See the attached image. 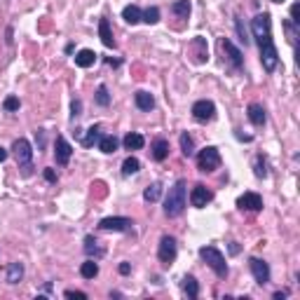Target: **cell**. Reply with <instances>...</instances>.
I'll use <instances>...</instances> for the list:
<instances>
[{
  "label": "cell",
  "instance_id": "cell-20",
  "mask_svg": "<svg viewBox=\"0 0 300 300\" xmlns=\"http://www.w3.org/2000/svg\"><path fill=\"white\" fill-rule=\"evenodd\" d=\"M122 143H125V148H127V150H141L143 146H146V139H143L141 134H134V131H131V134H127V136H125V141H122Z\"/></svg>",
  "mask_w": 300,
  "mask_h": 300
},
{
  "label": "cell",
  "instance_id": "cell-5",
  "mask_svg": "<svg viewBox=\"0 0 300 300\" xmlns=\"http://www.w3.org/2000/svg\"><path fill=\"white\" fill-rule=\"evenodd\" d=\"M12 150H14L17 164L26 167V174H28V169H31V160H33V148H31V143H28L26 139H17L14 143H12Z\"/></svg>",
  "mask_w": 300,
  "mask_h": 300
},
{
  "label": "cell",
  "instance_id": "cell-11",
  "mask_svg": "<svg viewBox=\"0 0 300 300\" xmlns=\"http://www.w3.org/2000/svg\"><path fill=\"white\" fill-rule=\"evenodd\" d=\"M211 200H214V193H211L206 185H202V183H197V185L193 188V193H190V204H193V206H197V209L206 206Z\"/></svg>",
  "mask_w": 300,
  "mask_h": 300
},
{
  "label": "cell",
  "instance_id": "cell-17",
  "mask_svg": "<svg viewBox=\"0 0 300 300\" xmlns=\"http://www.w3.org/2000/svg\"><path fill=\"white\" fill-rule=\"evenodd\" d=\"M94 61H97V54L92 50H80L75 54V66H80V68H89V66H94Z\"/></svg>",
  "mask_w": 300,
  "mask_h": 300
},
{
  "label": "cell",
  "instance_id": "cell-6",
  "mask_svg": "<svg viewBox=\"0 0 300 300\" xmlns=\"http://www.w3.org/2000/svg\"><path fill=\"white\" fill-rule=\"evenodd\" d=\"M131 225H134L131 218H125V216H108V218H103V221L99 223V227L106 230V232H127Z\"/></svg>",
  "mask_w": 300,
  "mask_h": 300
},
{
  "label": "cell",
  "instance_id": "cell-10",
  "mask_svg": "<svg viewBox=\"0 0 300 300\" xmlns=\"http://www.w3.org/2000/svg\"><path fill=\"white\" fill-rule=\"evenodd\" d=\"M193 118L197 120V122H209V120L216 118V106L211 103V101H197L193 106Z\"/></svg>",
  "mask_w": 300,
  "mask_h": 300
},
{
  "label": "cell",
  "instance_id": "cell-41",
  "mask_svg": "<svg viewBox=\"0 0 300 300\" xmlns=\"http://www.w3.org/2000/svg\"><path fill=\"white\" fill-rule=\"evenodd\" d=\"M286 298V293H284V291H277V293H275V300H284Z\"/></svg>",
  "mask_w": 300,
  "mask_h": 300
},
{
  "label": "cell",
  "instance_id": "cell-32",
  "mask_svg": "<svg viewBox=\"0 0 300 300\" xmlns=\"http://www.w3.org/2000/svg\"><path fill=\"white\" fill-rule=\"evenodd\" d=\"M141 22L157 24V22H160V10H157V7H148L146 12H141Z\"/></svg>",
  "mask_w": 300,
  "mask_h": 300
},
{
  "label": "cell",
  "instance_id": "cell-1",
  "mask_svg": "<svg viewBox=\"0 0 300 300\" xmlns=\"http://www.w3.org/2000/svg\"><path fill=\"white\" fill-rule=\"evenodd\" d=\"M183 209H185V181H178L164 200V214L169 218H176L183 214Z\"/></svg>",
  "mask_w": 300,
  "mask_h": 300
},
{
  "label": "cell",
  "instance_id": "cell-22",
  "mask_svg": "<svg viewBox=\"0 0 300 300\" xmlns=\"http://www.w3.org/2000/svg\"><path fill=\"white\" fill-rule=\"evenodd\" d=\"M118 139H115V136H101V139H99V150H101V152H106V155H110V152H115V150H118Z\"/></svg>",
  "mask_w": 300,
  "mask_h": 300
},
{
  "label": "cell",
  "instance_id": "cell-23",
  "mask_svg": "<svg viewBox=\"0 0 300 300\" xmlns=\"http://www.w3.org/2000/svg\"><path fill=\"white\" fill-rule=\"evenodd\" d=\"M193 50H200V52L195 54V61H206L209 59V50H206V43H204V38H195L193 40Z\"/></svg>",
  "mask_w": 300,
  "mask_h": 300
},
{
  "label": "cell",
  "instance_id": "cell-8",
  "mask_svg": "<svg viewBox=\"0 0 300 300\" xmlns=\"http://www.w3.org/2000/svg\"><path fill=\"white\" fill-rule=\"evenodd\" d=\"M71 155H73L71 143H68L64 136H56V141H54V157H56V164L66 167V164L71 162Z\"/></svg>",
  "mask_w": 300,
  "mask_h": 300
},
{
  "label": "cell",
  "instance_id": "cell-28",
  "mask_svg": "<svg viewBox=\"0 0 300 300\" xmlns=\"http://www.w3.org/2000/svg\"><path fill=\"white\" fill-rule=\"evenodd\" d=\"M80 275H82L85 279H94L99 275V265L94 263V260H87V263L80 265Z\"/></svg>",
  "mask_w": 300,
  "mask_h": 300
},
{
  "label": "cell",
  "instance_id": "cell-29",
  "mask_svg": "<svg viewBox=\"0 0 300 300\" xmlns=\"http://www.w3.org/2000/svg\"><path fill=\"white\" fill-rule=\"evenodd\" d=\"M160 195H162V185L160 183H152L150 188H146L143 200H146V202H157V200H160Z\"/></svg>",
  "mask_w": 300,
  "mask_h": 300
},
{
  "label": "cell",
  "instance_id": "cell-36",
  "mask_svg": "<svg viewBox=\"0 0 300 300\" xmlns=\"http://www.w3.org/2000/svg\"><path fill=\"white\" fill-rule=\"evenodd\" d=\"M64 296L71 300H85L87 298V293H82V291H66Z\"/></svg>",
  "mask_w": 300,
  "mask_h": 300
},
{
  "label": "cell",
  "instance_id": "cell-25",
  "mask_svg": "<svg viewBox=\"0 0 300 300\" xmlns=\"http://www.w3.org/2000/svg\"><path fill=\"white\" fill-rule=\"evenodd\" d=\"M181 150H183V155H185V157H193L195 155V141H193V136H190V134H188V131H183L181 134Z\"/></svg>",
  "mask_w": 300,
  "mask_h": 300
},
{
  "label": "cell",
  "instance_id": "cell-9",
  "mask_svg": "<svg viewBox=\"0 0 300 300\" xmlns=\"http://www.w3.org/2000/svg\"><path fill=\"white\" fill-rule=\"evenodd\" d=\"M249 268H251V275H253V279H256L260 286H265L270 281V268L265 260H260V258H251L249 260Z\"/></svg>",
  "mask_w": 300,
  "mask_h": 300
},
{
  "label": "cell",
  "instance_id": "cell-12",
  "mask_svg": "<svg viewBox=\"0 0 300 300\" xmlns=\"http://www.w3.org/2000/svg\"><path fill=\"white\" fill-rule=\"evenodd\" d=\"M237 206L242 211H260L263 209V197L258 193H244L237 200Z\"/></svg>",
  "mask_w": 300,
  "mask_h": 300
},
{
  "label": "cell",
  "instance_id": "cell-19",
  "mask_svg": "<svg viewBox=\"0 0 300 300\" xmlns=\"http://www.w3.org/2000/svg\"><path fill=\"white\" fill-rule=\"evenodd\" d=\"M183 291L188 293V298H197L200 296V284H197V279L193 275H188V277H183Z\"/></svg>",
  "mask_w": 300,
  "mask_h": 300
},
{
  "label": "cell",
  "instance_id": "cell-42",
  "mask_svg": "<svg viewBox=\"0 0 300 300\" xmlns=\"http://www.w3.org/2000/svg\"><path fill=\"white\" fill-rule=\"evenodd\" d=\"M230 253H239V247H237V242H232V244H230Z\"/></svg>",
  "mask_w": 300,
  "mask_h": 300
},
{
  "label": "cell",
  "instance_id": "cell-27",
  "mask_svg": "<svg viewBox=\"0 0 300 300\" xmlns=\"http://www.w3.org/2000/svg\"><path fill=\"white\" fill-rule=\"evenodd\" d=\"M22 277H24V265L22 263H12L10 268H7V281H10V284H17Z\"/></svg>",
  "mask_w": 300,
  "mask_h": 300
},
{
  "label": "cell",
  "instance_id": "cell-34",
  "mask_svg": "<svg viewBox=\"0 0 300 300\" xmlns=\"http://www.w3.org/2000/svg\"><path fill=\"white\" fill-rule=\"evenodd\" d=\"M19 106H22V103H19V99H17V97H7V99H5V103H2V108H5L7 113L19 110Z\"/></svg>",
  "mask_w": 300,
  "mask_h": 300
},
{
  "label": "cell",
  "instance_id": "cell-13",
  "mask_svg": "<svg viewBox=\"0 0 300 300\" xmlns=\"http://www.w3.org/2000/svg\"><path fill=\"white\" fill-rule=\"evenodd\" d=\"M221 47H223V52L227 54V61L232 64V68H242V64H244V59H242V52L237 50L235 45H232V40H227V38H223L221 40Z\"/></svg>",
  "mask_w": 300,
  "mask_h": 300
},
{
  "label": "cell",
  "instance_id": "cell-43",
  "mask_svg": "<svg viewBox=\"0 0 300 300\" xmlns=\"http://www.w3.org/2000/svg\"><path fill=\"white\" fill-rule=\"evenodd\" d=\"M5 160H7V150L0 148V162H5Z\"/></svg>",
  "mask_w": 300,
  "mask_h": 300
},
{
  "label": "cell",
  "instance_id": "cell-18",
  "mask_svg": "<svg viewBox=\"0 0 300 300\" xmlns=\"http://www.w3.org/2000/svg\"><path fill=\"white\" fill-rule=\"evenodd\" d=\"M134 101H136V108H141V110H152L155 108V99H152L150 92H136Z\"/></svg>",
  "mask_w": 300,
  "mask_h": 300
},
{
  "label": "cell",
  "instance_id": "cell-45",
  "mask_svg": "<svg viewBox=\"0 0 300 300\" xmlns=\"http://www.w3.org/2000/svg\"><path fill=\"white\" fill-rule=\"evenodd\" d=\"M272 2H284V0H272Z\"/></svg>",
  "mask_w": 300,
  "mask_h": 300
},
{
  "label": "cell",
  "instance_id": "cell-35",
  "mask_svg": "<svg viewBox=\"0 0 300 300\" xmlns=\"http://www.w3.org/2000/svg\"><path fill=\"white\" fill-rule=\"evenodd\" d=\"M256 176L258 178H265V176H268V169H265V160H263V157H256Z\"/></svg>",
  "mask_w": 300,
  "mask_h": 300
},
{
  "label": "cell",
  "instance_id": "cell-3",
  "mask_svg": "<svg viewBox=\"0 0 300 300\" xmlns=\"http://www.w3.org/2000/svg\"><path fill=\"white\" fill-rule=\"evenodd\" d=\"M200 256L202 260L209 265V268L214 270L218 277H227V265H225V256L218 251L216 247H202L200 249Z\"/></svg>",
  "mask_w": 300,
  "mask_h": 300
},
{
  "label": "cell",
  "instance_id": "cell-15",
  "mask_svg": "<svg viewBox=\"0 0 300 300\" xmlns=\"http://www.w3.org/2000/svg\"><path fill=\"white\" fill-rule=\"evenodd\" d=\"M99 35H101V43L106 45V47H115V38H113L108 19H99Z\"/></svg>",
  "mask_w": 300,
  "mask_h": 300
},
{
  "label": "cell",
  "instance_id": "cell-16",
  "mask_svg": "<svg viewBox=\"0 0 300 300\" xmlns=\"http://www.w3.org/2000/svg\"><path fill=\"white\" fill-rule=\"evenodd\" d=\"M167 155H169V141L157 139L155 143H152V160H155V162H164V160H167Z\"/></svg>",
  "mask_w": 300,
  "mask_h": 300
},
{
  "label": "cell",
  "instance_id": "cell-21",
  "mask_svg": "<svg viewBox=\"0 0 300 300\" xmlns=\"http://www.w3.org/2000/svg\"><path fill=\"white\" fill-rule=\"evenodd\" d=\"M122 19H125L127 24H131V26H136V24L141 22V10L136 7V5H129V7L122 10Z\"/></svg>",
  "mask_w": 300,
  "mask_h": 300
},
{
  "label": "cell",
  "instance_id": "cell-14",
  "mask_svg": "<svg viewBox=\"0 0 300 300\" xmlns=\"http://www.w3.org/2000/svg\"><path fill=\"white\" fill-rule=\"evenodd\" d=\"M247 115H249V120L253 122V125H265V120H268V115H265V108L260 106V103H251V106L247 108Z\"/></svg>",
  "mask_w": 300,
  "mask_h": 300
},
{
  "label": "cell",
  "instance_id": "cell-44",
  "mask_svg": "<svg viewBox=\"0 0 300 300\" xmlns=\"http://www.w3.org/2000/svg\"><path fill=\"white\" fill-rule=\"evenodd\" d=\"M108 64H110V66H120V59H113V56H110V59H108Z\"/></svg>",
  "mask_w": 300,
  "mask_h": 300
},
{
  "label": "cell",
  "instance_id": "cell-24",
  "mask_svg": "<svg viewBox=\"0 0 300 300\" xmlns=\"http://www.w3.org/2000/svg\"><path fill=\"white\" fill-rule=\"evenodd\" d=\"M99 139H101V127L94 125V127L87 129V136L82 139V146H85V148H92L94 143H99Z\"/></svg>",
  "mask_w": 300,
  "mask_h": 300
},
{
  "label": "cell",
  "instance_id": "cell-33",
  "mask_svg": "<svg viewBox=\"0 0 300 300\" xmlns=\"http://www.w3.org/2000/svg\"><path fill=\"white\" fill-rule=\"evenodd\" d=\"M97 103H99V106H103V108L110 103V94H108V89L103 85L97 89Z\"/></svg>",
  "mask_w": 300,
  "mask_h": 300
},
{
  "label": "cell",
  "instance_id": "cell-26",
  "mask_svg": "<svg viewBox=\"0 0 300 300\" xmlns=\"http://www.w3.org/2000/svg\"><path fill=\"white\" fill-rule=\"evenodd\" d=\"M190 10H193L190 0H176V2L172 5V12L176 14V17H188V14H190Z\"/></svg>",
  "mask_w": 300,
  "mask_h": 300
},
{
  "label": "cell",
  "instance_id": "cell-30",
  "mask_svg": "<svg viewBox=\"0 0 300 300\" xmlns=\"http://www.w3.org/2000/svg\"><path fill=\"white\" fill-rule=\"evenodd\" d=\"M141 169V162L136 157H127V160L122 162V174L125 176H131V174H136Z\"/></svg>",
  "mask_w": 300,
  "mask_h": 300
},
{
  "label": "cell",
  "instance_id": "cell-37",
  "mask_svg": "<svg viewBox=\"0 0 300 300\" xmlns=\"http://www.w3.org/2000/svg\"><path fill=\"white\" fill-rule=\"evenodd\" d=\"M71 110H73V118H77V115L82 113V101H80V99H75L73 103H71Z\"/></svg>",
  "mask_w": 300,
  "mask_h": 300
},
{
  "label": "cell",
  "instance_id": "cell-39",
  "mask_svg": "<svg viewBox=\"0 0 300 300\" xmlns=\"http://www.w3.org/2000/svg\"><path fill=\"white\" fill-rule=\"evenodd\" d=\"M45 178H47L50 183L56 181V174H54V169H45Z\"/></svg>",
  "mask_w": 300,
  "mask_h": 300
},
{
  "label": "cell",
  "instance_id": "cell-38",
  "mask_svg": "<svg viewBox=\"0 0 300 300\" xmlns=\"http://www.w3.org/2000/svg\"><path fill=\"white\" fill-rule=\"evenodd\" d=\"M298 12H300L298 5H293V7H291V22H293V24H298V22H300V19H298Z\"/></svg>",
  "mask_w": 300,
  "mask_h": 300
},
{
  "label": "cell",
  "instance_id": "cell-2",
  "mask_svg": "<svg viewBox=\"0 0 300 300\" xmlns=\"http://www.w3.org/2000/svg\"><path fill=\"white\" fill-rule=\"evenodd\" d=\"M256 40H258V47H260L263 68H265L268 73H272L279 64V52H277V47H275V43H272V33H265V35H260Z\"/></svg>",
  "mask_w": 300,
  "mask_h": 300
},
{
  "label": "cell",
  "instance_id": "cell-31",
  "mask_svg": "<svg viewBox=\"0 0 300 300\" xmlns=\"http://www.w3.org/2000/svg\"><path fill=\"white\" fill-rule=\"evenodd\" d=\"M99 242L94 239V237H87L85 239V253L87 256H103V249L97 247Z\"/></svg>",
  "mask_w": 300,
  "mask_h": 300
},
{
  "label": "cell",
  "instance_id": "cell-4",
  "mask_svg": "<svg viewBox=\"0 0 300 300\" xmlns=\"http://www.w3.org/2000/svg\"><path fill=\"white\" fill-rule=\"evenodd\" d=\"M197 167H200V172H214L221 167V152L218 148L214 146H209V148H204L200 155H197Z\"/></svg>",
  "mask_w": 300,
  "mask_h": 300
},
{
  "label": "cell",
  "instance_id": "cell-7",
  "mask_svg": "<svg viewBox=\"0 0 300 300\" xmlns=\"http://www.w3.org/2000/svg\"><path fill=\"white\" fill-rule=\"evenodd\" d=\"M157 258H160V263H164V265H172L174 260H176V239H174V237L167 235L160 239Z\"/></svg>",
  "mask_w": 300,
  "mask_h": 300
},
{
  "label": "cell",
  "instance_id": "cell-40",
  "mask_svg": "<svg viewBox=\"0 0 300 300\" xmlns=\"http://www.w3.org/2000/svg\"><path fill=\"white\" fill-rule=\"evenodd\" d=\"M131 272V265L129 263H120V275H129Z\"/></svg>",
  "mask_w": 300,
  "mask_h": 300
}]
</instances>
